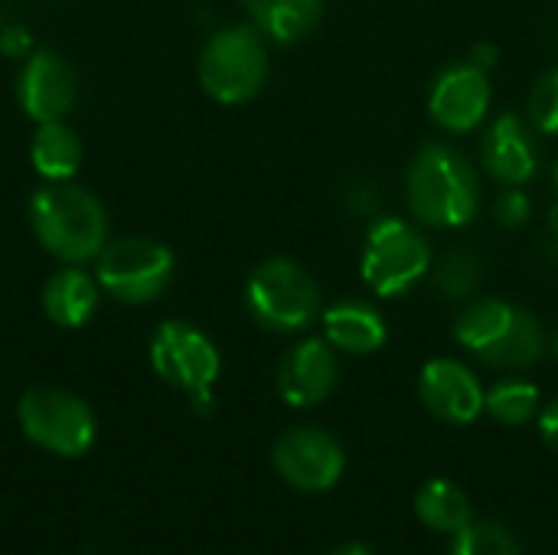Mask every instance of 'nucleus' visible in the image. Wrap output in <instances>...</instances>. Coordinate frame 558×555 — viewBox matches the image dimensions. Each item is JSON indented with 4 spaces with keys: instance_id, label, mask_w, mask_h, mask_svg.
Wrapping results in <instances>:
<instances>
[{
    "instance_id": "nucleus-1",
    "label": "nucleus",
    "mask_w": 558,
    "mask_h": 555,
    "mask_svg": "<svg viewBox=\"0 0 558 555\" xmlns=\"http://www.w3.org/2000/svg\"><path fill=\"white\" fill-rule=\"evenodd\" d=\"M29 226L39 245L65 265L92 262L108 245V219L101 203L69 180H46V186L33 193Z\"/></svg>"
},
{
    "instance_id": "nucleus-2",
    "label": "nucleus",
    "mask_w": 558,
    "mask_h": 555,
    "mask_svg": "<svg viewBox=\"0 0 558 555\" xmlns=\"http://www.w3.org/2000/svg\"><path fill=\"white\" fill-rule=\"evenodd\" d=\"M409 209L418 222L435 229H461L474 222L481 190L471 164L445 144H425L405 180Z\"/></svg>"
},
{
    "instance_id": "nucleus-3",
    "label": "nucleus",
    "mask_w": 558,
    "mask_h": 555,
    "mask_svg": "<svg viewBox=\"0 0 558 555\" xmlns=\"http://www.w3.org/2000/svg\"><path fill=\"white\" fill-rule=\"evenodd\" d=\"M454 337L464 350H471L497 370H526L546 350V334L539 321L530 311L507 301L471 304L458 317Z\"/></svg>"
},
{
    "instance_id": "nucleus-4",
    "label": "nucleus",
    "mask_w": 558,
    "mask_h": 555,
    "mask_svg": "<svg viewBox=\"0 0 558 555\" xmlns=\"http://www.w3.org/2000/svg\"><path fill=\"white\" fill-rule=\"evenodd\" d=\"M268 79V52L252 26L213 33L199 52V82L219 105L252 101Z\"/></svg>"
},
{
    "instance_id": "nucleus-5",
    "label": "nucleus",
    "mask_w": 558,
    "mask_h": 555,
    "mask_svg": "<svg viewBox=\"0 0 558 555\" xmlns=\"http://www.w3.org/2000/svg\"><path fill=\"white\" fill-rule=\"evenodd\" d=\"M248 314L275 334L304 330L320 311L317 281L291 258H268L262 262L245 285Z\"/></svg>"
},
{
    "instance_id": "nucleus-6",
    "label": "nucleus",
    "mask_w": 558,
    "mask_h": 555,
    "mask_svg": "<svg viewBox=\"0 0 558 555\" xmlns=\"http://www.w3.org/2000/svg\"><path fill=\"white\" fill-rule=\"evenodd\" d=\"M428 265L432 249L409 222L396 216L373 222L360 258V275L366 288H373L379 298L409 294L428 275Z\"/></svg>"
},
{
    "instance_id": "nucleus-7",
    "label": "nucleus",
    "mask_w": 558,
    "mask_h": 555,
    "mask_svg": "<svg viewBox=\"0 0 558 555\" xmlns=\"http://www.w3.org/2000/svg\"><path fill=\"white\" fill-rule=\"evenodd\" d=\"M16 419L23 435L59 458H78L95 442V415L92 409L56 386H33L23 393L16 406Z\"/></svg>"
},
{
    "instance_id": "nucleus-8",
    "label": "nucleus",
    "mask_w": 558,
    "mask_h": 555,
    "mask_svg": "<svg viewBox=\"0 0 558 555\" xmlns=\"http://www.w3.org/2000/svg\"><path fill=\"white\" fill-rule=\"evenodd\" d=\"M173 281V252L154 239H118L98 255V285L121 304H147Z\"/></svg>"
},
{
    "instance_id": "nucleus-9",
    "label": "nucleus",
    "mask_w": 558,
    "mask_h": 555,
    "mask_svg": "<svg viewBox=\"0 0 558 555\" xmlns=\"http://www.w3.org/2000/svg\"><path fill=\"white\" fill-rule=\"evenodd\" d=\"M150 366L167 386L193 396L213 389L222 363H219V350L203 330L183 321H167L150 337Z\"/></svg>"
},
{
    "instance_id": "nucleus-10",
    "label": "nucleus",
    "mask_w": 558,
    "mask_h": 555,
    "mask_svg": "<svg viewBox=\"0 0 558 555\" xmlns=\"http://www.w3.org/2000/svg\"><path fill=\"white\" fill-rule=\"evenodd\" d=\"M271 464L284 484L304 494H320L343 478L347 458L333 435L320 429H291L275 442Z\"/></svg>"
},
{
    "instance_id": "nucleus-11",
    "label": "nucleus",
    "mask_w": 558,
    "mask_h": 555,
    "mask_svg": "<svg viewBox=\"0 0 558 555\" xmlns=\"http://www.w3.org/2000/svg\"><path fill=\"white\" fill-rule=\"evenodd\" d=\"M490 108V82H487V69H481L477 62L464 59V62H451L448 69L438 72V79L432 82L428 92V111L438 121V128L451 131V134H464L474 131Z\"/></svg>"
},
{
    "instance_id": "nucleus-12",
    "label": "nucleus",
    "mask_w": 558,
    "mask_h": 555,
    "mask_svg": "<svg viewBox=\"0 0 558 555\" xmlns=\"http://www.w3.org/2000/svg\"><path fill=\"white\" fill-rule=\"evenodd\" d=\"M75 95H78L75 69L59 52L39 49L26 56L20 79H16V98H20V108L36 124L62 121L72 111Z\"/></svg>"
},
{
    "instance_id": "nucleus-13",
    "label": "nucleus",
    "mask_w": 558,
    "mask_h": 555,
    "mask_svg": "<svg viewBox=\"0 0 558 555\" xmlns=\"http://www.w3.org/2000/svg\"><path fill=\"white\" fill-rule=\"evenodd\" d=\"M418 396L422 406L448 425H471L487 402L481 379L458 360L425 363L418 376Z\"/></svg>"
},
{
    "instance_id": "nucleus-14",
    "label": "nucleus",
    "mask_w": 558,
    "mask_h": 555,
    "mask_svg": "<svg viewBox=\"0 0 558 555\" xmlns=\"http://www.w3.org/2000/svg\"><path fill=\"white\" fill-rule=\"evenodd\" d=\"M337 386V360L330 343L301 340L278 363V393L294 409H311L324 402Z\"/></svg>"
},
{
    "instance_id": "nucleus-15",
    "label": "nucleus",
    "mask_w": 558,
    "mask_h": 555,
    "mask_svg": "<svg viewBox=\"0 0 558 555\" xmlns=\"http://www.w3.org/2000/svg\"><path fill=\"white\" fill-rule=\"evenodd\" d=\"M484 167L487 173L504 183V186H523L533 180L539 167V154L533 144V134L523 118L517 114H500L490 131L484 134Z\"/></svg>"
},
{
    "instance_id": "nucleus-16",
    "label": "nucleus",
    "mask_w": 558,
    "mask_h": 555,
    "mask_svg": "<svg viewBox=\"0 0 558 555\" xmlns=\"http://www.w3.org/2000/svg\"><path fill=\"white\" fill-rule=\"evenodd\" d=\"M324 334H327L330 347L353 353V357H366V353H376L386 347L389 327H386L383 314L373 311L369 304L340 301L324 311Z\"/></svg>"
},
{
    "instance_id": "nucleus-17",
    "label": "nucleus",
    "mask_w": 558,
    "mask_h": 555,
    "mask_svg": "<svg viewBox=\"0 0 558 555\" xmlns=\"http://www.w3.org/2000/svg\"><path fill=\"white\" fill-rule=\"evenodd\" d=\"M98 307V285L75 265L59 268L43 288V311L56 327L75 330L92 321Z\"/></svg>"
},
{
    "instance_id": "nucleus-18",
    "label": "nucleus",
    "mask_w": 558,
    "mask_h": 555,
    "mask_svg": "<svg viewBox=\"0 0 558 555\" xmlns=\"http://www.w3.org/2000/svg\"><path fill=\"white\" fill-rule=\"evenodd\" d=\"M252 23L275 43L304 39L324 16V0H245Z\"/></svg>"
},
{
    "instance_id": "nucleus-19",
    "label": "nucleus",
    "mask_w": 558,
    "mask_h": 555,
    "mask_svg": "<svg viewBox=\"0 0 558 555\" xmlns=\"http://www.w3.org/2000/svg\"><path fill=\"white\" fill-rule=\"evenodd\" d=\"M29 160L43 180H72L82 164V144L75 131L62 121H46L36 128L29 144Z\"/></svg>"
},
{
    "instance_id": "nucleus-20",
    "label": "nucleus",
    "mask_w": 558,
    "mask_h": 555,
    "mask_svg": "<svg viewBox=\"0 0 558 555\" xmlns=\"http://www.w3.org/2000/svg\"><path fill=\"white\" fill-rule=\"evenodd\" d=\"M415 514L425 527H432L435 533H461L474 510H471V500L468 494L451 484V481H428L422 484L418 497H415Z\"/></svg>"
},
{
    "instance_id": "nucleus-21",
    "label": "nucleus",
    "mask_w": 558,
    "mask_h": 555,
    "mask_svg": "<svg viewBox=\"0 0 558 555\" xmlns=\"http://www.w3.org/2000/svg\"><path fill=\"white\" fill-rule=\"evenodd\" d=\"M484 409L497 422H504V425H526L536 415V409H539V393H536L533 383L507 379V383H500V386H494L487 393Z\"/></svg>"
},
{
    "instance_id": "nucleus-22",
    "label": "nucleus",
    "mask_w": 558,
    "mask_h": 555,
    "mask_svg": "<svg viewBox=\"0 0 558 555\" xmlns=\"http://www.w3.org/2000/svg\"><path fill=\"white\" fill-rule=\"evenodd\" d=\"M451 555H520V546L507 527L494 520H471L461 533H454Z\"/></svg>"
},
{
    "instance_id": "nucleus-23",
    "label": "nucleus",
    "mask_w": 558,
    "mask_h": 555,
    "mask_svg": "<svg viewBox=\"0 0 558 555\" xmlns=\"http://www.w3.org/2000/svg\"><path fill=\"white\" fill-rule=\"evenodd\" d=\"M481 275H484L481 262L471 252L461 249V252H451L448 262L438 268V281L435 285H438V294L445 301H464V298H471L477 291Z\"/></svg>"
},
{
    "instance_id": "nucleus-24",
    "label": "nucleus",
    "mask_w": 558,
    "mask_h": 555,
    "mask_svg": "<svg viewBox=\"0 0 558 555\" xmlns=\"http://www.w3.org/2000/svg\"><path fill=\"white\" fill-rule=\"evenodd\" d=\"M530 118L543 134H558V69L539 75L530 92Z\"/></svg>"
},
{
    "instance_id": "nucleus-25",
    "label": "nucleus",
    "mask_w": 558,
    "mask_h": 555,
    "mask_svg": "<svg viewBox=\"0 0 558 555\" xmlns=\"http://www.w3.org/2000/svg\"><path fill=\"white\" fill-rule=\"evenodd\" d=\"M533 206H530V196L520 190V186H507L504 196L497 200V222L504 229H520L526 219H530Z\"/></svg>"
},
{
    "instance_id": "nucleus-26",
    "label": "nucleus",
    "mask_w": 558,
    "mask_h": 555,
    "mask_svg": "<svg viewBox=\"0 0 558 555\" xmlns=\"http://www.w3.org/2000/svg\"><path fill=\"white\" fill-rule=\"evenodd\" d=\"M29 49V36L20 26H7L0 29V52L3 56H23Z\"/></svg>"
},
{
    "instance_id": "nucleus-27",
    "label": "nucleus",
    "mask_w": 558,
    "mask_h": 555,
    "mask_svg": "<svg viewBox=\"0 0 558 555\" xmlns=\"http://www.w3.org/2000/svg\"><path fill=\"white\" fill-rule=\"evenodd\" d=\"M539 435H543V442L558 455V399L553 406L543 409V415H539Z\"/></svg>"
},
{
    "instance_id": "nucleus-28",
    "label": "nucleus",
    "mask_w": 558,
    "mask_h": 555,
    "mask_svg": "<svg viewBox=\"0 0 558 555\" xmlns=\"http://www.w3.org/2000/svg\"><path fill=\"white\" fill-rule=\"evenodd\" d=\"M471 62H477L481 69H490V65L497 62V49H494L490 43H481V46L471 49Z\"/></svg>"
},
{
    "instance_id": "nucleus-29",
    "label": "nucleus",
    "mask_w": 558,
    "mask_h": 555,
    "mask_svg": "<svg viewBox=\"0 0 558 555\" xmlns=\"http://www.w3.org/2000/svg\"><path fill=\"white\" fill-rule=\"evenodd\" d=\"M549 232H553V239H558V200L556 206L549 209Z\"/></svg>"
},
{
    "instance_id": "nucleus-30",
    "label": "nucleus",
    "mask_w": 558,
    "mask_h": 555,
    "mask_svg": "<svg viewBox=\"0 0 558 555\" xmlns=\"http://www.w3.org/2000/svg\"><path fill=\"white\" fill-rule=\"evenodd\" d=\"M330 555H369V550L366 546H343V550H337V553Z\"/></svg>"
},
{
    "instance_id": "nucleus-31",
    "label": "nucleus",
    "mask_w": 558,
    "mask_h": 555,
    "mask_svg": "<svg viewBox=\"0 0 558 555\" xmlns=\"http://www.w3.org/2000/svg\"><path fill=\"white\" fill-rule=\"evenodd\" d=\"M553 180H556V193H558V164H556V170H553Z\"/></svg>"
},
{
    "instance_id": "nucleus-32",
    "label": "nucleus",
    "mask_w": 558,
    "mask_h": 555,
    "mask_svg": "<svg viewBox=\"0 0 558 555\" xmlns=\"http://www.w3.org/2000/svg\"><path fill=\"white\" fill-rule=\"evenodd\" d=\"M553 353L558 357V334H556V340H553Z\"/></svg>"
}]
</instances>
